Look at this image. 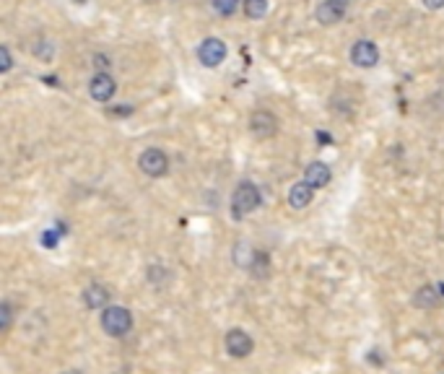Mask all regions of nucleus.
Returning <instances> with one entry per match:
<instances>
[{
  "mask_svg": "<svg viewBox=\"0 0 444 374\" xmlns=\"http://www.w3.org/2000/svg\"><path fill=\"white\" fill-rule=\"evenodd\" d=\"M101 330L109 338H125L133 330V315L125 307H107L101 312Z\"/></svg>",
  "mask_w": 444,
  "mask_h": 374,
  "instance_id": "f257e3e1",
  "label": "nucleus"
},
{
  "mask_svg": "<svg viewBox=\"0 0 444 374\" xmlns=\"http://www.w3.org/2000/svg\"><path fill=\"white\" fill-rule=\"evenodd\" d=\"M260 190L252 182H242V185L234 190V198H231V213L234 218H244L250 216L252 211L260 208Z\"/></svg>",
  "mask_w": 444,
  "mask_h": 374,
  "instance_id": "f03ea898",
  "label": "nucleus"
},
{
  "mask_svg": "<svg viewBox=\"0 0 444 374\" xmlns=\"http://www.w3.org/2000/svg\"><path fill=\"white\" fill-rule=\"evenodd\" d=\"M223 348H226L231 359H247L252 348H255V343H252L250 333H244L242 328H231L226 333V338H223Z\"/></svg>",
  "mask_w": 444,
  "mask_h": 374,
  "instance_id": "7ed1b4c3",
  "label": "nucleus"
},
{
  "mask_svg": "<svg viewBox=\"0 0 444 374\" xmlns=\"http://www.w3.org/2000/svg\"><path fill=\"white\" fill-rule=\"evenodd\" d=\"M138 166L141 172L148 174V177H164L169 172V158L161 148H146L141 156H138Z\"/></svg>",
  "mask_w": 444,
  "mask_h": 374,
  "instance_id": "20e7f679",
  "label": "nucleus"
},
{
  "mask_svg": "<svg viewBox=\"0 0 444 374\" xmlns=\"http://www.w3.org/2000/svg\"><path fill=\"white\" fill-rule=\"evenodd\" d=\"M198 58L206 68H218L226 58V44L221 39H216V36H208L203 39V44L198 47Z\"/></svg>",
  "mask_w": 444,
  "mask_h": 374,
  "instance_id": "39448f33",
  "label": "nucleus"
},
{
  "mask_svg": "<svg viewBox=\"0 0 444 374\" xmlns=\"http://www.w3.org/2000/svg\"><path fill=\"white\" fill-rule=\"evenodd\" d=\"M250 130L258 138H271L278 133V117L273 112H266V109H258L255 115L250 117Z\"/></svg>",
  "mask_w": 444,
  "mask_h": 374,
  "instance_id": "423d86ee",
  "label": "nucleus"
},
{
  "mask_svg": "<svg viewBox=\"0 0 444 374\" xmlns=\"http://www.w3.org/2000/svg\"><path fill=\"white\" fill-rule=\"evenodd\" d=\"M380 60V50H377V44L369 42V39H361V42L353 44L351 50V63L358 65V68H374Z\"/></svg>",
  "mask_w": 444,
  "mask_h": 374,
  "instance_id": "0eeeda50",
  "label": "nucleus"
},
{
  "mask_svg": "<svg viewBox=\"0 0 444 374\" xmlns=\"http://www.w3.org/2000/svg\"><path fill=\"white\" fill-rule=\"evenodd\" d=\"M348 11V0H323L320 6H317V21L320 24H335L340 21Z\"/></svg>",
  "mask_w": 444,
  "mask_h": 374,
  "instance_id": "6e6552de",
  "label": "nucleus"
},
{
  "mask_svg": "<svg viewBox=\"0 0 444 374\" xmlns=\"http://www.w3.org/2000/svg\"><path fill=\"white\" fill-rule=\"evenodd\" d=\"M115 89H117V84L109 73H96L91 79V84H89V91H91V96L96 101H109L115 96Z\"/></svg>",
  "mask_w": 444,
  "mask_h": 374,
  "instance_id": "1a4fd4ad",
  "label": "nucleus"
},
{
  "mask_svg": "<svg viewBox=\"0 0 444 374\" xmlns=\"http://www.w3.org/2000/svg\"><path fill=\"white\" fill-rule=\"evenodd\" d=\"M312 198H315V187L309 185L307 180L296 182V185H291V190H288V206L296 211L307 208L309 203H312Z\"/></svg>",
  "mask_w": 444,
  "mask_h": 374,
  "instance_id": "9d476101",
  "label": "nucleus"
},
{
  "mask_svg": "<svg viewBox=\"0 0 444 374\" xmlns=\"http://www.w3.org/2000/svg\"><path fill=\"white\" fill-rule=\"evenodd\" d=\"M84 304L89 310H107L109 307V291L99 283H91L89 288H84Z\"/></svg>",
  "mask_w": 444,
  "mask_h": 374,
  "instance_id": "9b49d317",
  "label": "nucleus"
},
{
  "mask_svg": "<svg viewBox=\"0 0 444 374\" xmlns=\"http://www.w3.org/2000/svg\"><path fill=\"white\" fill-rule=\"evenodd\" d=\"M304 180L317 190V187H325L333 180V172H330V166L323 164V161H312V164L307 166V172H304Z\"/></svg>",
  "mask_w": 444,
  "mask_h": 374,
  "instance_id": "f8f14e48",
  "label": "nucleus"
},
{
  "mask_svg": "<svg viewBox=\"0 0 444 374\" xmlns=\"http://www.w3.org/2000/svg\"><path fill=\"white\" fill-rule=\"evenodd\" d=\"M439 291H442V288H437V286H421L418 291H415L413 304L418 307V310H434V307L439 304V299H442Z\"/></svg>",
  "mask_w": 444,
  "mask_h": 374,
  "instance_id": "ddd939ff",
  "label": "nucleus"
},
{
  "mask_svg": "<svg viewBox=\"0 0 444 374\" xmlns=\"http://www.w3.org/2000/svg\"><path fill=\"white\" fill-rule=\"evenodd\" d=\"M255 260H258V252L252 250V247H247L244 242H239L237 250H234V263H237L239 268H244V271H252Z\"/></svg>",
  "mask_w": 444,
  "mask_h": 374,
  "instance_id": "4468645a",
  "label": "nucleus"
},
{
  "mask_svg": "<svg viewBox=\"0 0 444 374\" xmlns=\"http://www.w3.org/2000/svg\"><path fill=\"white\" fill-rule=\"evenodd\" d=\"M268 11V0H244V14L247 19H263Z\"/></svg>",
  "mask_w": 444,
  "mask_h": 374,
  "instance_id": "2eb2a0df",
  "label": "nucleus"
},
{
  "mask_svg": "<svg viewBox=\"0 0 444 374\" xmlns=\"http://www.w3.org/2000/svg\"><path fill=\"white\" fill-rule=\"evenodd\" d=\"M268 271H271V260H268L266 252H258V260H255V266H252L250 273L258 276V278H266Z\"/></svg>",
  "mask_w": 444,
  "mask_h": 374,
  "instance_id": "dca6fc26",
  "label": "nucleus"
},
{
  "mask_svg": "<svg viewBox=\"0 0 444 374\" xmlns=\"http://www.w3.org/2000/svg\"><path fill=\"white\" fill-rule=\"evenodd\" d=\"M11 323H14V307L8 302L0 304V330L8 333L11 330Z\"/></svg>",
  "mask_w": 444,
  "mask_h": 374,
  "instance_id": "f3484780",
  "label": "nucleus"
},
{
  "mask_svg": "<svg viewBox=\"0 0 444 374\" xmlns=\"http://www.w3.org/2000/svg\"><path fill=\"white\" fill-rule=\"evenodd\" d=\"M237 6H239V0H213V8L221 16H231L237 11Z\"/></svg>",
  "mask_w": 444,
  "mask_h": 374,
  "instance_id": "a211bd4d",
  "label": "nucleus"
},
{
  "mask_svg": "<svg viewBox=\"0 0 444 374\" xmlns=\"http://www.w3.org/2000/svg\"><path fill=\"white\" fill-rule=\"evenodd\" d=\"M0 71H11V52H8V47H0Z\"/></svg>",
  "mask_w": 444,
  "mask_h": 374,
  "instance_id": "6ab92c4d",
  "label": "nucleus"
},
{
  "mask_svg": "<svg viewBox=\"0 0 444 374\" xmlns=\"http://www.w3.org/2000/svg\"><path fill=\"white\" fill-rule=\"evenodd\" d=\"M58 234H60V231H58ZM58 234H52V231H44L42 242H44V245H47V247H55V245H58Z\"/></svg>",
  "mask_w": 444,
  "mask_h": 374,
  "instance_id": "aec40b11",
  "label": "nucleus"
},
{
  "mask_svg": "<svg viewBox=\"0 0 444 374\" xmlns=\"http://www.w3.org/2000/svg\"><path fill=\"white\" fill-rule=\"evenodd\" d=\"M94 65H96V68H99V73H107V68H109V60H107V58H101V55H96V58H94Z\"/></svg>",
  "mask_w": 444,
  "mask_h": 374,
  "instance_id": "412c9836",
  "label": "nucleus"
},
{
  "mask_svg": "<svg viewBox=\"0 0 444 374\" xmlns=\"http://www.w3.org/2000/svg\"><path fill=\"white\" fill-rule=\"evenodd\" d=\"M423 6L431 8V11H439V8H444V0H423Z\"/></svg>",
  "mask_w": 444,
  "mask_h": 374,
  "instance_id": "4be33fe9",
  "label": "nucleus"
},
{
  "mask_svg": "<svg viewBox=\"0 0 444 374\" xmlns=\"http://www.w3.org/2000/svg\"><path fill=\"white\" fill-rule=\"evenodd\" d=\"M63 374H84L81 369H68V372H63Z\"/></svg>",
  "mask_w": 444,
  "mask_h": 374,
  "instance_id": "5701e85b",
  "label": "nucleus"
}]
</instances>
